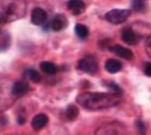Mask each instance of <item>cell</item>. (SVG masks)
I'll use <instances>...</instances> for the list:
<instances>
[{"mask_svg": "<svg viewBox=\"0 0 151 135\" xmlns=\"http://www.w3.org/2000/svg\"><path fill=\"white\" fill-rule=\"evenodd\" d=\"M105 68L110 74H116V72H119L122 69V63L120 61L116 60V58H110V60L106 61Z\"/></svg>", "mask_w": 151, "mask_h": 135, "instance_id": "4fadbf2b", "label": "cell"}, {"mask_svg": "<svg viewBox=\"0 0 151 135\" xmlns=\"http://www.w3.org/2000/svg\"><path fill=\"white\" fill-rule=\"evenodd\" d=\"M144 71L148 77H151V63H146L144 67Z\"/></svg>", "mask_w": 151, "mask_h": 135, "instance_id": "ffe728a7", "label": "cell"}, {"mask_svg": "<svg viewBox=\"0 0 151 135\" xmlns=\"http://www.w3.org/2000/svg\"><path fill=\"white\" fill-rule=\"evenodd\" d=\"M47 122H49V118L47 115L39 113V115L34 117V119L32 120V126L34 130H41L47 126Z\"/></svg>", "mask_w": 151, "mask_h": 135, "instance_id": "7c38bea8", "label": "cell"}, {"mask_svg": "<svg viewBox=\"0 0 151 135\" xmlns=\"http://www.w3.org/2000/svg\"><path fill=\"white\" fill-rule=\"evenodd\" d=\"M47 12L41 8H35L32 11V22L35 25H43L44 22L47 21Z\"/></svg>", "mask_w": 151, "mask_h": 135, "instance_id": "8992f818", "label": "cell"}, {"mask_svg": "<svg viewBox=\"0 0 151 135\" xmlns=\"http://www.w3.org/2000/svg\"><path fill=\"white\" fill-rule=\"evenodd\" d=\"M27 76H28V78L32 80V82H40L41 81V76L40 74L35 70V69H29L28 71H27Z\"/></svg>", "mask_w": 151, "mask_h": 135, "instance_id": "ac0fdd59", "label": "cell"}, {"mask_svg": "<svg viewBox=\"0 0 151 135\" xmlns=\"http://www.w3.org/2000/svg\"><path fill=\"white\" fill-rule=\"evenodd\" d=\"M29 85L24 81H16L12 87V95L15 97H22L28 92Z\"/></svg>", "mask_w": 151, "mask_h": 135, "instance_id": "ba28073f", "label": "cell"}, {"mask_svg": "<svg viewBox=\"0 0 151 135\" xmlns=\"http://www.w3.org/2000/svg\"><path fill=\"white\" fill-rule=\"evenodd\" d=\"M78 68L86 74L94 75L98 70L97 61L93 56H85L78 62Z\"/></svg>", "mask_w": 151, "mask_h": 135, "instance_id": "277c9868", "label": "cell"}, {"mask_svg": "<svg viewBox=\"0 0 151 135\" xmlns=\"http://www.w3.org/2000/svg\"><path fill=\"white\" fill-rule=\"evenodd\" d=\"M129 15H131V11L129 10L114 9L106 13L105 17L111 24H121V23L125 22L126 19H129Z\"/></svg>", "mask_w": 151, "mask_h": 135, "instance_id": "3957f363", "label": "cell"}, {"mask_svg": "<svg viewBox=\"0 0 151 135\" xmlns=\"http://www.w3.org/2000/svg\"><path fill=\"white\" fill-rule=\"evenodd\" d=\"M132 6L135 11L142 12V11H144L146 9V3L144 2V0H133Z\"/></svg>", "mask_w": 151, "mask_h": 135, "instance_id": "d6986e66", "label": "cell"}, {"mask_svg": "<svg viewBox=\"0 0 151 135\" xmlns=\"http://www.w3.org/2000/svg\"><path fill=\"white\" fill-rule=\"evenodd\" d=\"M110 50L112 53L116 54L118 56L122 57V58H125V60H127V61H131L133 57H134L132 51L129 50V49H126V48H124V47H122V45H119V44L111 47Z\"/></svg>", "mask_w": 151, "mask_h": 135, "instance_id": "30bf717a", "label": "cell"}, {"mask_svg": "<svg viewBox=\"0 0 151 135\" xmlns=\"http://www.w3.org/2000/svg\"><path fill=\"white\" fill-rule=\"evenodd\" d=\"M146 49H147V53H148V55H149V56H151V36L149 37L148 40H147Z\"/></svg>", "mask_w": 151, "mask_h": 135, "instance_id": "7402d4cb", "label": "cell"}, {"mask_svg": "<svg viewBox=\"0 0 151 135\" xmlns=\"http://www.w3.org/2000/svg\"><path fill=\"white\" fill-rule=\"evenodd\" d=\"M26 11L24 0H0V24L23 17Z\"/></svg>", "mask_w": 151, "mask_h": 135, "instance_id": "7a4b0ae2", "label": "cell"}, {"mask_svg": "<svg viewBox=\"0 0 151 135\" xmlns=\"http://www.w3.org/2000/svg\"><path fill=\"white\" fill-rule=\"evenodd\" d=\"M17 121H19V124H23V123H24V121H25V120H24V118H23V117H19V120H17Z\"/></svg>", "mask_w": 151, "mask_h": 135, "instance_id": "603a6c76", "label": "cell"}, {"mask_svg": "<svg viewBox=\"0 0 151 135\" xmlns=\"http://www.w3.org/2000/svg\"><path fill=\"white\" fill-rule=\"evenodd\" d=\"M40 68L42 69V71H44L45 74H49V75H54L57 71L56 65H54L51 62H42L40 64Z\"/></svg>", "mask_w": 151, "mask_h": 135, "instance_id": "2e32d148", "label": "cell"}, {"mask_svg": "<svg viewBox=\"0 0 151 135\" xmlns=\"http://www.w3.org/2000/svg\"><path fill=\"white\" fill-rule=\"evenodd\" d=\"M136 126H137L138 131H140V132H144V131H145V126H144V123H142L140 120H137V121H136Z\"/></svg>", "mask_w": 151, "mask_h": 135, "instance_id": "44dd1931", "label": "cell"}, {"mask_svg": "<svg viewBox=\"0 0 151 135\" xmlns=\"http://www.w3.org/2000/svg\"><path fill=\"white\" fill-rule=\"evenodd\" d=\"M11 38L6 32L0 30V51H4L10 47Z\"/></svg>", "mask_w": 151, "mask_h": 135, "instance_id": "5bb4252c", "label": "cell"}, {"mask_svg": "<svg viewBox=\"0 0 151 135\" xmlns=\"http://www.w3.org/2000/svg\"><path fill=\"white\" fill-rule=\"evenodd\" d=\"M122 130L123 126L119 128V123L110 122L99 126L96 130L95 135H120L122 134Z\"/></svg>", "mask_w": 151, "mask_h": 135, "instance_id": "5b68a950", "label": "cell"}, {"mask_svg": "<svg viewBox=\"0 0 151 135\" xmlns=\"http://www.w3.org/2000/svg\"><path fill=\"white\" fill-rule=\"evenodd\" d=\"M67 6L73 15H80L85 11V3L82 0H69Z\"/></svg>", "mask_w": 151, "mask_h": 135, "instance_id": "52a82bcc", "label": "cell"}, {"mask_svg": "<svg viewBox=\"0 0 151 135\" xmlns=\"http://www.w3.org/2000/svg\"><path fill=\"white\" fill-rule=\"evenodd\" d=\"M75 32L80 39H85L88 36V28L85 25L77 24L75 27Z\"/></svg>", "mask_w": 151, "mask_h": 135, "instance_id": "e0dca14e", "label": "cell"}, {"mask_svg": "<svg viewBox=\"0 0 151 135\" xmlns=\"http://www.w3.org/2000/svg\"><path fill=\"white\" fill-rule=\"evenodd\" d=\"M122 40L129 45H134V44H137V42H138V37L135 32H133L132 28L127 27V28H124L122 30Z\"/></svg>", "mask_w": 151, "mask_h": 135, "instance_id": "8fae6325", "label": "cell"}, {"mask_svg": "<svg viewBox=\"0 0 151 135\" xmlns=\"http://www.w3.org/2000/svg\"><path fill=\"white\" fill-rule=\"evenodd\" d=\"M79 115V109L77 108V106L75 105H69L67 107L66 111H65V116H66V119L69 120V121H73L75 120Z\"/></svg>", "mask_w": 151, "mask_h": 135, "instance_id": "9a60e30c", "label": "cell"}, {"mask_svg": "<svg viewBox=\"0 0 151 135\" xmlns=\"http://www.w3.org/2000/svg\"><path fill=\"white\" fill-rule=\"evenodd\" d=\"M82 107L90 110H101L116 106L120 102V95L116 93H81L77 97Z\"/></svg>", "mask_w": 151, "mask_h": 135, "instance_id": "6da1fadb", "label": "cell"}, {"mask_svg": "<svg viewBox=\"0 0 151 135\" xmlns=\"http://www.w3.org/2000/svg\"><path fill=\"white\" fill-rule=\"evenodd\" d=\"M68 26V19L65 15L63 14H57L52 21V28L55 32H60L63 30Z\"/></svg>", "mask_w": 151, "mask_h": 135, "instance_id": "9c48e42d", "label": "cell"}]
</instances>
